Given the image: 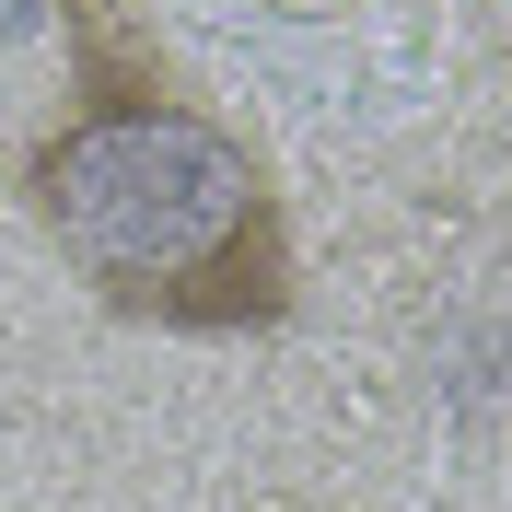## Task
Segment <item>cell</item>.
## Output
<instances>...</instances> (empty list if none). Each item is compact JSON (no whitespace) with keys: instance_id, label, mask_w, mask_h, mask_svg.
Wrapping results in <instances>:
<instances>
[{"instance_id":"cell-1","label":"cell","mask_w":512,"mask_h":512,"mask_svg":"<svg viewBox=\"0 0 512 512\" xmlns=\"http://www.w3.org/2000/svg\"><path fill=\"white\" fill-rule=\"evenodd\" d=\"M24 210L105 315L187 338H245L291 315V210L256 140L163 70H128L105 35L82 47L70 117L35 128Z\"/></svg>"}]
</instances>
